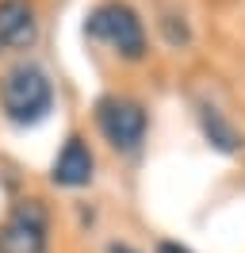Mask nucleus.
I'll return each mask as SVG.
<instances>
[{
  "label": "nucleus",
  "mask_w": 245,
  "mask_h": 253,
  "mask_svg": "<svg viewBox=\"0 0 245 253\" xmlns=\"http://www.w3.org/2000/svg\"><path fill=\"white\" fill-rule=\"evenodd\" d=\"M146 108L130 100V96H104V100H96V126H100V134L107 138L111 150H119V154H134L142 138H146Z\"/></svg>",
  "instance_id": "obj_3"
},
{
  "label": "nucleus",
  "mask_w": 245,
  "mask_h": 253,
  "mask_svg": "<svg viewBox=\"0 0 245 253\" xmlns=\"http://www.w3.org/2000/svg\"><path fill=\"white\" fill-rule=\"evenodd\" d=\"M107 253H134V250H130V246H122V242H111V246H107Z\"/></svg>",
  "instance_id": "obj_9"
},
{
  "label": "nucleus",
  "mask_w": 245,
  "mask_h": 253,
  "mask_svg": "<svg viewBox=\"0 0 245 253\" xmlns=\"http://www.w3.org/2000/svg\"><path fill=\"white\" fill-rule=\"evenodd\" d=\"M0 108L12 123L31 126L54 108V84L35 62H19L0 77Z\"/></svg>",
  "instance_id": "obj_1"
},
{
  "label": "nucleus",
  "mask_w": 245,
  "mask_h": 253,
  "mask_svg": "<svg viewBox=\"0 0 245 253\" xmlns=\"http://www.w3.org/2000/svg\"><path fill=\"white\" fill-rule=\"evenodd\" d=\"M153 253H192V250H184L180 242H161V246H157Z\"/></svg>",
  "instance_id": "obj_8"
},
{
  "label": "nucleus",
  "mask_w": 245,
  "mask_h": 253,
  "mask_svg": "<svg viewBox=\"0 0 245 253\" xmlns=\"http://www.w3.org/2000/svg\"><path fill=\"white\" fill-rule=\"evenodd\" d=\"M39 39V12L31 0H0V54L31 50Z\"/></svg>",
  "instance_id": "obj_5"
},
{
  "label": "nucleus",
  "mask_w": 245,
  "mask_h": 253,
  "mask_svg": "<svg viewBox=\"0 0 245 253\" xmlns=\"http://www.w3.org/2000/svg\"><path fill=\"white\" fill-rule=\"evenodd\" d=\"M50 215L42 200H19L0 226V253H50Z\"/></svg>",
  "instance_id": "obj_4"
},
{
  "label": "nucleus",
  "mask_w": 245,
  "mask_h": 253,
  "mask_svg": "<svg viewBox=\"0 0 245 253\" xmlns=\"http://www.w3.org/2000/svg\"><path fill=\"white\" fill-rule=\"evenodd\" d=\"M84 35L92 42H104L111 46L119 58L126 62H142L146 58V27L130 4L122 0H104L88 12V23H84Z\"/></svg>",
  "instance_id": "obj_2"
},
{
  "label": "nucleus",
  "mask_w": 245,
  "mask_h": 253,
  "mask_svg": "<svg viewBox=\"0 0 245 253\" xmlns=\"http://www.w3.org/2000/svg\"><path fill=\"white\" fill-rule=\"evenodd\" d=\"M92 169H96V158H92L88 142L81 138V134H69L65 146H61L58 161H54V184L58 188H84L92 180Z\"/></svg>",
  "instance_id": "obj_6"
},
{
  "label": "nucleus",
  "mask_w": 245,
  "mask_h": 253,
  "mask_svg": "<svg viewBox=\"0 0 245 253\" xmlns=\"http://www.w3.org/2000/svg\"><path fill=\"white\" fill-rule=\"evenodd\" d=\"M203 126H207V134H211V142L218 146V150H238V146H242L238 130H234L214 108H203Z\"/></svg>",
  "instance_id": "obj_7"
}]
</instances>
